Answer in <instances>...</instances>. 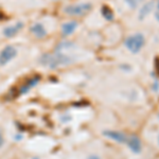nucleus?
<instances>
[{"label":"nucleus","instance_id":"7","mask_svg":"<svg viewBox=\"0 0 159 159\" xmlns=\"http://www.w3.org/2000/svg\"><path fill=\"white\" fill-rule=\"evenodd\" d=\"M24 28V22L22 21H17L15 22L14 25H7L3 29V35L7 38H11V37H14L16 34H18L20 31L22 30Z\"/></svg>","mask_w":159,"mask_h":159},{"label":"nucleus","instance_id":"13","mask_svg":"<svg viewBox=\"0 0 159 159\" xmlns=\"http://www.w3.org/2000/svg\"><path fill=\"white\" fill-rule=\"evenodd\" d=\"M142 1V0H125V2L127 3V6H129L130 9H136L138 6H139V3Z\"/></svg>","mask_w":159,"mask_h":159},{"label":"nucleus","instance_id":"11","mask_svg":"<svg viewBox=\"0 0 159 159\" xmlns=\"http://www.w3.org/2000/svg\"><path fill=\"white\" fill-rule=\"evenodd\" d=\"M38 81H39V78H38V76H35V78L28 80V81L25 83V85L20 88V93H25V92L29 91L31 88H33V87L36 85L38 83Z\"/></svg>","mask_w":159,"mask_h":159},{"label":"nucleus","instance_id":"1","mask_svg":"<svg viewBox=\"0 0 159 159\" xmlns=\"http://www.w3.org/2000/svg\"><path fill=\"white\" fill-rule=\"evenodd\" d=\"M40 65L45 66V67L55 69L58 67H63V66H67L69 64L72 63L70 56L64 54L61 52H55V53H46L43 54L39 57Z\"/></svg>","mask_w":159,"mask_h":159},{"label":"nucleus","instance_id":"10","mask_svg":"<svg viewBox=\"0 0 159 159\" xmlns=\"http://www.w3.org/2000/svg\"><path fill=\"white\" fill-rule=\"evenodd\" d=\"M153 9H154V2L151 1V2H147V3H144V6L141 7V10L139 12V19L140 20L144 19L145 17H147L148 15L153 11Z\"/></svg>","mask_w":159,"mask_h":159},{"label":"nucleus","instance_id":"14","mask_svg":"<svg viewBox=\"0 0 159 159\" xmlns=\"http://www.w3.org/2000/svg\"><path fill=\"white\" fill-rule=\"evenodd\" d=\"M70 45H72V43H68V42H65V43H61L58 45L57 47V50H61V49H68L70 47Z\"/></svg>","mask_w":159,"mask_h":159},{"label":"nucleus","instance_id":"3","mask_svg":"<svg viewBox=\"0 0 159 159\" xmlns=\"http://www.w3.org/2000/svg\"><path fill=\"white\" fill-rule=\"evenodd\" d=\"M92 9V4L90 2H81L78 4H68L64 7L65 14L70 16H84L87 13H89Z\"/></svg>","mask_w":159,"mask_h":159},{"label":"nucleus","instance_id":"9","mask_svg":"<svg viewBox=\"0 0 159 159\" xmlns=\"http://www.w3.org/2000/svg\"><path fill=\"white\" fill-rule=\"evenodd\" d=\"M78 25L79 24L75 20H71V21L65 22V24L61 25V33H63L64 36H69V35H71L74 31L76 30Z\"/></svg>","mask_w":159,"mask_h":159},{"label":"nucleus","instance_id":"2","mask_svg":"<svg viewBox=\"0 0 159 159\" xmlns=\"http://www.w3.org/2000/svg\"><path fill=\"white\" fill-rule=\"evenodd\" d=\"M145 43V38L144 35L141 33H136L134 35H130L125 39L124 45L127 48V50L130 51L133 54H137L139 53L141 49L143 48Z\"/></svg>","mask_w":159,"mask_h":159},{"label":"nucleus","instance_id":"18","mask_svg":"<svg viewBox=\"0 0 159 159\" xmlns=\"http://www.w3.org/2000/svg\"><path fill=\"white\" fill-rule=\"evenodd\" d=\"M87 159H101L98 155H90L87 157Z\"/></svg>","mask_w":159,"mask_h":159},{"label":"nucleus","instance_id":"17","mask_svg":"<svg viewBox=\"0 0 159 159\" xmlns=\"http://www.w3.org/2000/svg\"><path fill=\"white\" fill-rule=\"evenodd\" d=\"M155 67H156V70L159 74V58H156L155 60Z\"/></svg>","mask_w":159,"mask_h":159},{"label":"nucleus","instance_id":"4","mask_svg":"<svg viewBox=\"0 0 159 159\" xmlns=\"http://www.w3.org/2000/svg\"><path fill=\"white\" fill-rule=\"evenodd\" d=\"M17 49L14 46H7L0 52V66H6L13 58L16 57Z\"/></svg>","mask_w":159,"mask_h":159},{"label":"nucleus","instance_id":"20","mask_svg":"<svg viewBox=\"0 0 159 159\" xmlns=\"http://www.w3.org/2000/svg\"><path fill=\"white\" fill-rule=\"evenodd\" d=\"M33 159H38V158H36V157H35V158H33Z\"/></svg>","mask_w":159,"mask_h":159},{"label":"nucleus","instance_id":"21","mask_svg":"<svg viewBox=\"0 0 159 159\" xmlns=\"http://www.w3.org/2000/svg\"><path fill=\"white\" fill-rule=\"evenodd\" d=\"M158 117H159V116H158Z\"/></svg>","mask_w":159,"mask_h":159},{"label":"nucleus","instance_id":"5","mask_svg":"<svg viewBox=\"0 0 159 159\" xmlns=\"http://www.w3.org/2000/svg\"><path fill=\"white\" fill-rule=\"evenodd\" d=\"M103 135L107 137L108 139H111L112 141H116L118 143H125L127 140V137L124 133L119 132V130H109L106 129L103 132Z\"/></svg>","mask_w":159,"mask_h":159},{"label":"nucleus","instance_id":"8","mask_svg":"<svg viewBox=\"0 0 159 159\" xmlns=\"http://www.w3.org/2000/svg\"><path fill=\"white\" fill-rule=\"evenodd\" d=\"M30 32L37 38H43L47 36V30H46L45 25L40 22H36V24L31 25Z\"/></svg>","mask_w":159,"mask_h":159},{"label":"nucleus","instance_id":"16","mask_svg":"<svg viewBox=\"0 0 159 159\" xmlns=\"http://www.w3.org/2000/svg\"><path fill=\"white\" fill-rule=\"evenodd\" d=\"M3 142H4V138H3V134H2L1 129H0V148L3 145Z\"/></svg>","mask_w":159,"mask_h":159},{"label":"nucleus","instance_id":"6","mask_svg":"<svg viewBox=\"0 0 159 159\" xmlns=\"http://www.w3.org/2000/svg\"><path fill=\"white\" fill-rule=\"evenodd\" d=\"M126 144L129 150L135 154H140L141 151H142V144H141V141L138 136H129L126 140Z\"/></svg>","mask_w":159,"mask_h":159},{"label":"nucleus","instance_id":"19","mask_svg":"<svg viewBox=\"0 0 159 159\" xmlns=\"http://www.w3.org/2000/svg\"><path fill=\"white\" fill-rule=\"evenodd\" d=\"M158 144H159V135H158Z\"/></svg>","mask_w":159,"mask_h":159},{"label":"nucleus","instance_id":"12","mask_svg":"<svg viewBox=\"0 0 159 159\" xmlns=\"http://www.w3.org/2000/svg\"><path fill=\"white\" fill-rule=\"evenodd\" d=\"M102 12V15H103V17L106 20H108V21H111L112 19H114V12H112V10L110 9L109 7L107 6H104L103 7H102L101 10Z\"/></svg>","mask_w":159,"mask_h":159},{"label":"nucleus","instance_id":"15","mask_svg":"<svg viewBox=\"0 0 159 159\" xmlns=\"http://www.w3.org/2000/svg\"><path fill=\"white\" fill-rule=\"evenodd\" d=\"M155 18L159 22V0L157 2V6H156V12H155Z\"/></svg>","mask_w":159,"mask_h":159}]
</instances>
